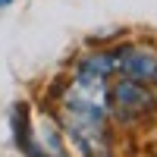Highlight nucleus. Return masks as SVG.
Segmentation results:
<instances>
[{
	"mask_svg": "<svg viewBox=\"0 0 157 157\" xmlns=\"http://www.w3.org/2000/svg\"><path fill=\"white\" fill-rule=\"evenodd\" d=\"M110 104L113 110L126 116V120H135V116H145L151 110V91L141 85V82H132V78H123L116 82L113 91H110Z\"/></svg>",
	"mask_w": 157,
	"mask_h": 157,
	"instance_id": "1",
	"label": "nucleus"
},
{
	"mask_svg": "<svg viewBox=\"0 0 157 157\" xmlns=\"http://www.w3.org/2000/svg\"><path fill=\"white\" fill-rule=\"evenodd\" d=\"M116 69L132 82H157V54L148 47H126L116 54Z\"/></svg>",
	"mask_w": 157,
	"mask_h": 157,
	"instance_id": "2",
	"label": "nucleus"
},
{
	"mask_svg": "<svg viewBox=\"0 0 157 157\" xmlns=\"http://www.w3.org/2000/svg\"><path fill=\"white\" fill-rule=\"evenodd\" d=\"M13 3V0H0V10H3V6H10Z\"/></svg>",
	"mask_w": 157,
	"mask_h": 157,
	"instance_id": "3",
	"label": "nucleus"
}]
</instances>
